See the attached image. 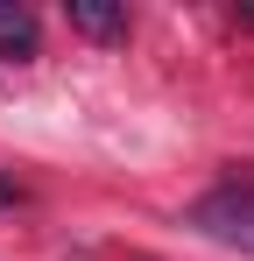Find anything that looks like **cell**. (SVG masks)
<instances>
[{"mask_svg": "<svg viewBox=\"0 0 254 261\" xmlns=\"http://www.w3.org/2000/svg\"><path fill=\"white\" fill-rule=\"evenodd\" d=\"M191 226L212 233V240H226V247H247L254 254V170H233L219 191H205V198L191 205Z\"/></svg>", "mask_w": 254, "mask_h": 261, "instance_id": "obj_1", "label": "cell"}, {"mask_svg": "<svg viewBox=\"0 0 254 261\" xmlns=\"http://www.w3.org/2000/svg\"><path fill=\"white\" fill-rule=\"evenodd\" d=\"M71 29L113 43V36H127V7H113V0H71Z\"/></svg>", "mask_w": 254, "mask_h": 261, "instance_id": "obj_2", "label": "cell"}, {"mask_svg": "<svg viewBox=\"0 0 254 261\" xmlns=\"http://www.w3.org/2000/svg\"><path fill=\"white\" fill-rule=\"evenodd\" d=\"M36 43H42L36 14L29 7H0V57H36Z\"/></svg>", "mask_w": 254, "mask_h": 261, "instance_id": "obj_3", "label": "cell"}, {"mask_svg": "<svg viewBox=\"0 0 254 261\" xmlns=\"http://www.w3.org/2000/svg\"><path fill=\"white\" fill-rule=\"evenodd\" d=\"M0 205H14V184H7V176H0Z\"/></svg>", "mask_w": 254, "mask_h": 261, "instance_id": "obj_4", "label": "cell"}]
</instances>
